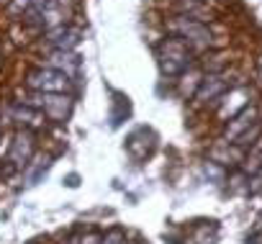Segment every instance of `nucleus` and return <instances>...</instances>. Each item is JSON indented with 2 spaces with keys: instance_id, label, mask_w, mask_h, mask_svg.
I'll return each mask as SVG.
<instances>
[{
  "instance_id": "1",
  "label": "nucleus",
  "mask_w": 262,
  "mask_h": 244,
  "mask_svg": "<svg viewBox=\"0 0 262 244\" xmlns=\"http://www.w3.org/2000/svg\"><path fill=\"white\" fill-rule=\"evenodd\" d=\"M167 29L178 39H183L193 52L195 49H208L213 44V34H211V29L203 21H195V18H188V16H180L178 13V16H172L167 21Z\"/></svg>"
},
{
  "instance_id": "2",
  "label": "nucleus",
  "mask_w": 262,
  "mask_h": 244,
  "mask_svg": "<svg viewBox=\"0 0 262 244\" xmlns=\"http://www.w3.org/2000/svg\"><path fill=\"white\" fill-rule=\"evenodd\" d=\"M157 57H160V67L165 75H180L190 67L193 62V49L178 39V36H167L160 47H157Z\"/></svg>"
},
{
  "instance_id": "3",
  "label": "nucleus",
  "mask_w": 262,
  "mask_h": 244,
  "mask_svg": "<svg viewBox=\"0 0 262 244\" xmlns=\"http://www.w3.org/2000/svg\"><path fill=\"white\" fill-rule=\"evenodd\" d=\"M26 85L34 90V93H64L70 90L72 80L52 67H39V70H31L29 77H26Z\"/></svg>"
},
{
  "instance_id": "4",
  "label": "nucleus",
  "mask_w": 262,
  "mask_h": 244,
  "mask_svg": "<svg viewBox=\"0 0 262 244\" xmlns=\"http://www.w3.org/2000/svg\"><path fill=\"white\" fill-rule=\"evenodd\" d=\"M36 108L49 118V121H57V124H62V121L70 118L72 113V98L64 95V93H36Z\"/></svg>"
},
{
  "instance_id": "5",
  "label": "nucleus",
  "mask_w": 262,
  "mask_h": 244,
  "mask_svg": "<svg viewBox=\"0 0 262 244\" xmlns=\"http://www.w3.org/2000/svg\"><path fill=\"white\" fill-rule=\"evenodd\" d=\"M36 139H34V131L31 129H21L16 137H13V142H11V149H8V165L16 170V167H26L29 165V160L34 157V149H36V144H34Z\"/></svg>"
},
{
  "instance_id": "6",
  "label": "nucleus",
  "mask_w": 262,
  "mask_h": 244,
  "mask_svg": "<svg viewBox=\"0 0 262 244\" xmlns=\"http://www.w3.org/2000/svg\"><path fill=\"white\" fill-rule=\"evenodd\" d=\"M6 113H8V118L11 121H18V124H24V129H34V126H39L41 121L47 118L36 105H29V103H11L8 108H6Z\"/></svg>"
},
{
  "instance_id": "7",
  "label": "nucleus",
  "mask_w": 262,
  "mask_h": 244,
  "mask_svg": "<svg viewBox=\"0 0 262 244\" xmlns=\"http://www.w3.org/2000/svg\"><path fill=\"white\" fill-rule=\"evenodd\" d=\"M77 41H80V31L72 26H59L47 34V44L52 47V52H72Z\"/></svg>"
},
{
  "instance_id": "8",
  "label": "nucleus",
  "mask_w": 262,
  "mask_h": 244,
  "mask_svg": "<svg viewBox=\"0 0 262 244\" xmlns=\"http://www.w3.org/2000/svg\"><path fill=\"white\" fill-rule=\"evenodd\" d=\"M47 67H52V70H57V72H62V75H67L72 80L77 75V70H80V57L75 52H52Z\"/></svg>"
},
{
  "instance_id": "9",
  "label": "nucleus",
  "mask_w": 262,
  "mask_h": 244,
  "mask_svg": "<svg viewBox=\"0 0 262 244\" xmlns=\"http://www.w3.org/2000/svg\"><path fill=\"white\" fill-rule=\"evenodd\" d=\"M224 90H226L224 77H219V75H208V77L201 80V85H198V90H195V100H201V103H206V100H216V98L224 95Z\"/></svg>"
},
{
  "instance_id": "10",
  "label": "nucleus",
  "mask_w": 262,
  "mask_h": 244,
  "mask_svg": "<svg viewBox=\"0 0 262 244\" xmlns=\"http://www.w3.org/2000/svg\"><path fill=\"white\" fill-rule=\"evenodd\" d=\"M254 124V108H242V113L229 124V129H226V139H242L244 134H247V126H252Z\"/></svg>"
},
{
  "instance_id": "11",
  "label": "nucleus",
  "mask_w": 262,
  "mask_h": 244,
  "mask_svg": "<svg viewBox=\"0 0 262 244\" xmlns=\"http://www.w3.org/2000/svg\"><path fill=\"white\" fill-rule=\"evenodd\" d=\"M100 244H126L123 229H111L105 236H100Z\"/></svg>"
},
{
  "instance_id": "12",
  "label": "nucleus",
  "mask_w": 262,
  "mask_h": 244,
  "mask_svg": "<svg viewBox=\"0 0 262 244\" xmlns=\"http://www.w3.org/2000/svg\"><path fill=\"white\" fill-rule=\"evenodd\" d=\"M80 244H100V236L90 231V234H85V236H82V241H80Z\"/></svg>"
},
{
  "instance_id": "13",
  "label": "nucleus",
  "mask_w": 262,
  "mask_h": 244,
  "mask_svg": "<svg viewBox=\"0 0 262 244\" xmlns=\"http://www.w3.org/2000/svg\"><path fill=\"white\" fill-rule=\"evenodd\" d=\"M64 244H80V241H77V239H67Z\"/></svg>"
},
{
  "instance_id": "14",
  "label": "nucleus",
  "mask_w": 262,
  "mask_h": 244,
  "mask_svg": "<svg viewBox=\"0 0 262 244\" xmlns=\"http://www.w3.org/2000/svg\"><path fill=\"white\" fill-rule=\"evenodd\" d=\"M259 77H262V59H259Z\"/></svg>"
},
{
  "instance_id": "15",
  "label": "nucleus",
  "mask_w": 262,
  "mask_h": 244,
  "mask_svg": "<svg viewBox=\"0 0 262 244\" xmlns=\"http://www.w3.org/2000/svg\"><path fill=\"white\" fill-rule=\"evenodd\" d=\"M0 131H3V129H0Z\"/></svg>"
}]
</instances>
